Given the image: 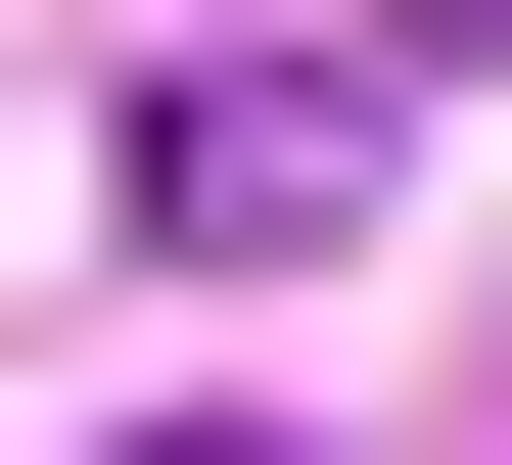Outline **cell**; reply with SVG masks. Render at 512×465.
<instances>
[{
	"label": "cell",
	"instance_id": "6da1fadb",
	"mask_svg": "<svg viewBox=\"0 0 512 465\" xmlns=\"http://www.w3.org/2000/svg\"><path fill=\"white\" fill-rule=\"evenodd\" d=\"M140 465H233V419H140Z\"/></svg>",
	"mask_w": 512,
	"mask_h": 465
}]
</instances>
